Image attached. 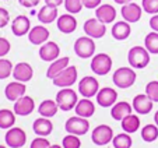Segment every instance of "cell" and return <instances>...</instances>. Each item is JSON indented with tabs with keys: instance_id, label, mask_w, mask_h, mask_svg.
<instances>
[{
	"instance_id": "6da1fadb",
	"label": "cell",
	"mask_w": 158,
	"mask_h": 148,
	"mask_svg": "<svg viewBox=\"0 0 158 148\" xmlns=\"http://www.w3.org/2000/svg\"><path fill=\"white\" fill-rule=\"evenodd\" d=\"M136 78L137 76L134 73V68L131 67H119L118 70H115L114 76H112L114 84L120 89L130 88L136 83Z\"/></svg>"
},
{
	"instance_id": "7a4b0ae2",
	"label": "cell",
	"mask_w": 158,
	"mask_h": 148,
	"mask_svg": "<svg viewBox=\"0 0 158 148\" xmlns=\"http://www.w3.org/2000/svg\"><path fill=\"white\" fill-rule=\"evenodd\" d=\"M150 52L144 46H133L127 53V60L130 67L133 68H144L150 63Z\"/></svg>"
},
{
	"instance_id": "3957f363",
	"label": "cell",
	"mask_w": 158,
	"mask_h": 148,
	"mask_svg": "<svg viewBox=\"0 0 158 148\" xmlns=\"http://www.w3.org/2000/svg\"><path fill=\"white\" fill-rule=\"evenodd\" d=\"M77 102V92L72 88H62L56 94V104L59 106V109L63 110V112H69V110L74 109Z\"/></svg>"
},
{
	"instance_id": "277c9868",
	"label": "cell",
	"mask_w": 158,
	"mask_h": 148,
	"mask_svg": "<svg viewBox=\"0 0 158 148\" xmlns=\"http://www.w3.org/2000/svg\"><path fill=\"white\" fill-rule=\"evenodd\" d=\"M95 42H94L93 38L89 36H80V38L76 39L74 42V52L78 57L81 59H89L93 57L94 53H95Z\"/></svg>"
},
{
	"instance_id": "5b68a950",
	"label": "cell",
	"mask_w": 158,
	"mask_h": 148,
	"mask_svg": "<svg viewBox=\"0 0 158 148\" xmlns=\"http://www.w3.org/2000/svg\"><path fill=\"white\" fill-rule=\"evenodd\" d=\"M66 131L69 134H74V136H84V134L88 133L89 130V123L88 119L81 117V116H72V117L67 119L64 125Z\"/></svg>"
},
{
	"instance_id": "8992f818",
	"label": "cell",
	"mask_w": 158,
	"mask_h": 148,
	"mask_svg": "<svg viewBox=\"0 0 158 148\" xmlns=\"http://www.w3.org/2000/svg\"><path fill=\"white\" fill-rule=\"evenodd\" d=\"M91 70L97 76H106L112 70V57L106 53L94 55L91 59Z\"/></svg>"
},
{
	"instance_id": "52a82bcc",
	"label": "cell",
	"mask_w": 158,
	"mask_h": 148,
	"mask_svg": "<svg viewBox=\"0 0 158 148\" xmlns=\"http://www.w3.org/2000/svg\"><path fill=\"white\" fill-rule=\"evenodd\" d=\"M77 77H78L77 67H76V66H69V67L64 68L56 78H53L52 83H53L55 87H59V88H70L73 84H76Z\"/></svg>"
},
{
	"instance_id": "ba28073f",
	"label": "cell",
	"mask_w": 158,
	"mask_h": 148,
	"mask_svg": "<svg viewBox=\"0 0 158 148\" xmlns=\"http://www.w3.org/2000/svg\"><path fill=\"white\" fill-rule=\"evenodd\" d=\"M84 34L93 39H101L106 34V24L101 23L98 18H88L83 25Z\"/></svg>"
},
{
	"instance_id": "9c48e42d",
	"label": "cell",
	"mask_w": 158,
	"mask_h": 148,
	"mask_svg": "<svg viewBox=\"0 0 158 148\" xmlns=\"http://www.w3.org/2000/svg\"><path fill=\"white\" fill-rule=\"evenodd\" d=\"M4 141L6 145L10 148H23L27 142V133L21 127H14L9 129L4 136Z\"/></svg>"
},
{
	"instance_id": "30bf717a",
	"label": "cell",
	"mask_w": 158,
	"mask_h": 148,
	"mask_svg": "<svg viewBox=\"0 0 158 148\" xmlns=\"http://www.w3.org/2000/svg\"><path fill=\"white\" fill-rule=\"evenodd\" d=\"M114 130L108 125H99L91 133V140L95 145H106L114 140Z\"/></svg>"
},
{
	"instance_id": "8fae6325",
	"label": "cell",
	"mask_w": 158,
	"mask_h": 148,
	"mask_svg": "<svg viewBox=\"0 0 158 148\" xmlns=\"http://www.w3.org/2000/svg\"><path fill=\"white\" fill-rule=\"evenodd\" d=\"M98 91H99V83L93 76H85L78 83V92L84 98H89L91 99L93 97H97Z\"/></svg>"
},
{
	"instance_id": "7c38bea8",
	"label": "cell",
	"mask_w": 158,
	"mask_h": 148,
	"mask_svg": "<svg viewBox=\"0 0 158 148\" xmlns=\"http://www.w3.org/2000/svg\"><path fill=\"white\" fill-rule=\"evenodd\" d=\"M97 102L102 108H112L118 102V92L116 89L110 87H104L97 94Z\"/></svg>"
},
{
	"instance_id": "4fadbf2b",
	"label": "cell",
	"mask_w": 158,
	"mask_h": 148,
	"mask_svg": "<svg viewBox=\"0 0 158 148\" xmlns=\"http://www.w3.org/2000/svg\"><path fill=\"white\" fill-rule=\"evenodd\" d=\"M34 77V68L30 63L27 62H20L14 66L13 68V78L15 81H21V83H28L31 78Z\"/></svg>"
},
{
	"instance_id": "5bb4252c",
	"label": "cell",
	"mask_w": 158,
	"mask_h": 148,
	"mask_svg": "<svg viewBox=\"0 0 158 148\" xmlns=\"http://www.w3.org/2000/svg\"><path fill=\"white\" fill-rule=\"evenodd\" d=\"M60 55V47L56 42H52V41H48L45 42L44 45H41L39 47V57L41 60L44 62H53L59 57Z\"/></svg>"
},
{
	"instance_id": "9a60e30c",
	"label": "cell",
	"mask_w": 158,
	"mask_h": 148,
	"mask_svg": "<svg viewBox=\"0 0 158 148\" xmlns=\"http://www.w3.org/2000/svg\"><path fill=\"white\" fill-rule=\"evenodd\" d=\"M131 106H133L134 112L139 113V115H148V113L152 110L154 102L147 97V94H139L133 98Z\"/></svg>"
},
{
	"instance_id": "2e32d148",
	"label": "cell",
	"mask_w": 158,
	"mask_h": 148,
	"mask_svg": "<svg viewBox=\"0 0 158 148\" xmlns=\"http://www.w3.org/2000/svg\"><path fill=\"white\" fill-rule=\"evenodd\" d=\"M120 14H122L123 20L127 21V23H137V21H140L141 14H143V7L131 2V3L123 4Z\"/></svg>"
},
{
	"instance_id": "e0dca14e",
	"label": "cell",
	"mask_w": 158,
	"mask_h": 148,
	"mask_svg": "<svg viewBox=\"0 0 158 148\" xmlns=\"http://www.w3.org/2000/svg\"><path fill=\"white\" fill-rule=\"evenodd\" d=\"M56 25L57 30L62 34H73L77 30V20H76L74 14L66 13V14H62L57 17Z\"/></svg>"
},
{
	"instance_id": "ac0fdd59",
	"label": "cell",
	"mask_w": 158,
	"mask_h": 148,
	"mask_svg": "<svg viewBox=\"0 0 158 148\" xmlns=\"http://www.w3.org/2000/svg\"><path fill=\"white\" fill-rule=\"evenodd\" d=\"M34 109H35V101L28 95H24L20 99H17L14 102V108H13L14 113L18 116H28L34 112Z\"/></svg>"
},
{
	"instance_id": "d6986e66",
	"label": "cell",
	"mask_w": 158,
	"mask_h": 148,
	"mask_svg": "<svg viewBox=\"0 0 158 148\" xmlns=\"http://www.w3.org/2000/svg\"><path fill=\"white\" fill-rule=\"evenodd\" d=\"M25 91H27V87H25V83H21V81H11L6 85V89H4V95L9 101L15 102L17 99H20L21 97L25 95Z\"/></svg>"
},
{
	"instance_id": "ffe728a7",
	"label": "cell",
	"mask_w": 158,
	"mask_h": 148,
	"mask_svg": "<svg viewBox=\"0 0 158 148\" xmlns=\"http://www.w3.org/2000/svg\"><path fill=\"white\" fill-rule=\"evenodd\" d=\"M30 30H31V21L27 15H17L11 21V32L15 36L28 35Z\"/></svg>"
},
{
	"instance_id": "44dd1931",
	"label": "cell",
	"mask_w": 158,
	"mask_h": 148,
	"mask_svg": "<svg viewBox=\"0 0 158 148\" xmlns=\"http://www.w3.org/2000/svg\"><path fill=\"white\" fill-rule=\"evenodd\" d=\"M49 30L45 28V25H35L28 32V39L32 45H44L49 39Z\"/></svg>"
},
{
	"instance_id": "7402d4cb",
	"label": "cell",
	"mask_w": 158,
	"mask_h": 148,
	"mask_svg": "<svg viewBox=\"0 0 158 148\" xmlns=\"http://www.w3.org/2000/svg\"><path fill=\"white\" fill-rule=\"evenodd\" d=\"M95 18L104 24H112L116 18V10L112 4H101L95 9Z\"/></svg>"
},
{
	"instance_id": "603a6c76",
	"label": "cell",
	"mask_w": 158,
	"mask_h": 148,
	"mask_svg": "<svg viewBox=\"0 0 158 148\" xmlns=\"http://www.w3.org/2000/svg\"><path fill=\"white\" fill-rule=\"evenodd\" d=\"M32 130H34V133L39 137H48L49 134L53 131V123L49 120V117L41 116V117L34 120Z\"/></svg>"
},
{
	"instance_id": "cb8c5ba5",
	"label": "cell",
	"mask_w": 158,
	"mask_h": 148,
	"mask_svg": "<svg viewBox=\"0 0 158 148\" xmlns=\"http://www.w3.org/2000/svg\"><path fill=\"white\" fill-rule=\"evenodd\" d=\"M69 63H70V57L69 56L57 57V59L53 60V62L51 63V66L48 67V70H46V77L51 78V80L56 78L57 76L64 70V68L69 67Z\"/></svg>"
},
{
	"instance_id": "d4e9b609",
	"label": "cell",
	"mask_w": 158,
	"mask_h": 148,
	"mask_svg": "<svg viewBox=\"0 0 158 148\" xmlns=\"http://www.w3.org/2000/svg\"><path fill=\"white\" fill-rule=\"evenodd\" d=\"M130 113H133V106L126 101L116 102V104L112 106V109H110V116H112V119L118 120V121H122L123 119L127 115H130Z\"/></svg>"
},
{
	"instance_id": "484cf974",
	"label": "cell",
	"mask_w": 158,
	"mask_h": 148,
	"mask_svg": "<svg viewBox=\"0 0 158 148\" xmlns=\"http://www.w3.org/2000/svg\"><path fill=\"white\" fill-rule=\"evenodd\" d=\"M130 34H131V27L130 23H127V21L122 20L112 25V36L116 41H126L130 36Z\"/></svg>"
},
{
	"instance_id": "4316f807",
	"label": "cell",
	"mask_w": 158,
	"mask_h": 148,
	"mask_svg": "<svg viewBox=\"0 0 158 148\" xmlns=\"http://www.w3.org/2000/svg\"><path fill=\"white\" fill-rule=\"evenodd\" d=\"M74 112L77 116L88 119L95 113V105L93 101H89V98H83V99H78L77 105L74 108Z\"/></svg>"
},
{
	"instance_id": "83f0119b",
	"label": "cell",
	"mask_w": 158,
	"mask_h": 148,
	"mask_svg": "<svg viewBox=\"0 0 158 148\" xmlns=\"http://www.w3.org/2000/svg\"><path fill=\"white\" fill-rule=\"evenodd\" d=\"M36 17H38L39 23L42 24H52L57 20V7L55 6H49V4H45L38 13H36Z\"/></svg>"
},
{
	"instance_id": "f1b7e54d",
	"label": "cell",
	"mask_w": 158,
	"mask_h": 148,
	"mask_svg": "<svg viewBox=\"0 0 158 148\" xmlns=\"http://www.w3.org/2000/svg\"><path fill=\"white\" fill-rule=\"evenodd\" d=\"M57 110H59V106H57L56 101H53V99H45L38 106L39 115L44 116V117H49V119L53 117L57 113Z\"/></svg>"
},
{
	"instance_id": "f546056e",
	"label": "cell",
	"mask_w": 158,
	"mask_h": 148,
	"mask_svg": "<svg viewBox=\"0 0 158 148\" xmlns=\"http://www.w3.org/2000/svg\"><path fill=\"white\" fill-rule=\"evenodd\" d=\"M120 125H122V129H123L125 133L133 134V133H136V131L140 129V119H139L137 115L130 113V115H127L125 119H123Z\"/></svg>"
},
{
	"instance_id": "4dcf8cb0",
	"label": "cell",
	"mask_w": 158,
	"mask_h": 148,
	"mask_svg": "<svg viewBox=\"0 0 158 148\" xmlns=\"http://www.w3.org/2000/svg\"><path fill=\"white\" fill-rule=\"evenodd\" d=\"M15 123V113L10 109H0V129L9 130Z\"/></svg>"
},
{
	"instance_id": "1f68e13d",
	"label": "cell",
	"mask_w": 158,
	"mask_h": 148,
	"mask_svg": "<svg viewBox=\"0 0 158 148\" xmlns=\"http://www.w3.org/2000/svg\"><path fill=\"white\" fill-rule=\"evenodd\" d=\"M144 47L151 55H158V32L152 31V32L147 34L144 38Z\"/></svg>"
},
{
	"instance_id": "d6a6232c",
	"label": "cell",
	"mask_w": 158,
	"mask_h": 148,
	"mask_svg": "<svg viewBox=\"0 0 158 148\" xmlns=\"http://www.w3.org/2000/svg\"><path fill=\"white\" fill-rule=\"evenodd\" d=\"M133 140H131L130 134L127 133H122V134H116L112 140V145L114 148H131Z\"/></svg>"
},
{
	"instance_id": "836d02e7",
	"label": "cell",
	"mask_w": 158,
	"mask_h": 148,
	"mask_svg": "<svg viewBox=\"0 0 158 148\" xmlns=\"http://www.w3.org/2000/svg\"><path fill=\"white\" fill-rule=\"evenodd\" d=\"M141 138L146 142H152L158 138V126L157 125H146L141 129Z\"/></svg>"
},
{
	"instance_id": "e575fe53",
	"label": "cell",
	"mask_w": 158,
	"mask_h": 148,
	"mask_svg": "<svg viewBox=\"0 0 158 148\" xmlns=\"http://www.w3.org/2000/svg\"><path fill=\"white\" fill-rule=\"evenodd\" d=\"M13 63L6 57H0V80H6L13 74Z\"/></svg>"
},
{
	"instance_id": "d590c367",
	"label": "cell",
	"mask_w": 158,
	"mask_h": 148,
	"mask_svg": "<svg viewBox=\"0 0 158 148\" xmlns=\"http://www.w3.org/2000/svg\"><path fill=\"white\" fill-rule=\"evenodd\" d=\"M64 9L70 14H78L83 10V0H64Z\"/></svg>"
},
{
	"instance_id": "8d00e7d4",
	"label": "cell",
	"mask_w": 158,
	"mask_h": 148,
	"mask_svg": "<svg viewBox=\"0 0 158 148\" xmlns=\"http://www.w3.org/2000/svg\"><path fill=\"white\" fill-rule=\"evenodd\" d=\"M62 147L63 148H80L81 147V140L78 138V136L67 133V136H66L62 141Z\"/></svg>"
},
{
	"instance_id": "74e56055",
	"label": "cell",
	"mask_w": 158,
	"mask_h": 148,
	"mask_svg": "<svg viewBox=\"0 0 158 148\" xmlns=\"http://www.w3.org/2000/svg\"><path fill=\"white\" fill-rule=\"evenodd\" d=\"M146 94L152 102H158V81L152 80L146 85Z\"/></svg>"
},
{
	"instance_id": "f35d334b",
	"label": "cell",
	"mask_w": 158,
	"mask_h": 148,
	"mask_svg": "<svg viewBox=\"0 0 158 148\" xmlns=\"http://www.w3.org/2000/svg\"><path fill=\"white\" fill-rule=\"evenodd\" d=\"M141 7L148 14H158V0H141Z\"/></svg>"
},
{
	"instance_id": "ab89813d",
	"label": "cell",
	"mask_w": 158,
	"mask_h": 148,
	"mask_svg": "<svg viewBox=\"0 0 158 148\" xmlns=\"http://www.w3.org/2000/svg\"><path fill=\"white\" fill-rule=\"evenodd\" d=\"M49 147H51L49 140L46 137H39V136L36 138H34L30 145V148H49Z\"/></svg>"
},
{
	"instance_id": "60d3db41",
	"label": "cell",
	"mask_w": 158,
	"mask_h": 148,
	"mask_svg": "<svg viewBox=\"0 0 158 148\" xmlns=\"http://www.w3.org/2000/svg\"><path fill=\"white\" fill-rule=\"evenodd\" d=\"M10 49H11V45H10L9 39L0 36V57H4L9 55Z\"/></svg>"
},
{
	"instance_id": "b9f144b4",
	"label": "cell",
	"mask_w": 158,
	"mask_h": 148,
	"mask_svg": "<svg viewBox=\"0 0 158 148\" xmlns=\"http://www.w3.org/2000/svg\"><path fill=\"white\" fill-rule=\"evenodd\" d=\"M10 23V13L4 7H0V28H4Z\"/></svg>"
},
{
	"instance_id": "7bdbcfd3",
	"label": "cell",
	"mask_w": 158,
	"mask_h": 148,
	"mask_svg": "<svg viewBox=\"0 0 158 148\" xmlns=\"http://www.w3.org/2000/svg\"><path fill=\"white\" fill-rule=\"evenodd\" d=\"M41 0H18V3L21 4L23 7H27V9H34L39 4Z\"/></svg>"
},
{
	"instance_id": "ee69618b",
	"label": "cell",
	"mask_w": 158,
	"mask_h": 148,
	"mask_svg": "<svg viewBox=\"0 0 158 148\" xmlns=\"http://www.w3.org/2000/svg\"><path fill=\"white\" fill-rule=\"evenodd\" d=\"M102 3V0H83V4L85 9H97Z\"/></svg>"
},
{
	"instance_id": "f6af8a7d",
	"label": "cell",
	"mask_w": 158,
	"mask_h": 148,
	"mask_svg": "<svg viewBox=\"0 0 158 148\" xmlns=\"http://www.w3.org/2000/svg\"><path fill=\"white\" fill-rule=\"evenodd\" d=\"M150 27H151L152 31L158 32V14H154L150 18Z\"/></svg>"
},
{
	"instance_id": "bcb514c9",
	"label": "cell",
	"mask_w": 158,
	"mask_h": 148,
	"mask_svg": "<svg viewBox=\"0 0 158 148\" xmlns=\"http://www.w3.org/2000/svg\"><path fill=\"white\" fill-rule=\"evenodd\" d=\"M64 3V0H45V4H49V6H55L59 7L60 4Z\"/></svg>"
},
{
	"instance_id": "7dc6e473",
	"label": "cell",
	"mask_w": 158,
	"mask_h": 148,
	"mask_svg": "<svg viewBox=\"0 0 158 148\" xmlns=\"http://www.w3.org/2000/svg\"><path fill=\"white\" fill-rule=\"evenodd\" d=\"M115 3H118V4H120V6H123V4H127V3H131L133 0H114Z\"/></svg>"
},
{
	"instance_id": "c3c4849f",
	"label": "cell",
	"mask_w": 158,
	"mask_h": 148,
	"mask_svg": "<svg viewBox=\"0 0 158 148\" xmlns=\"http://www.w3.org/2000/svg\"><path fill=\"white\" fill-rule=\"evenodd\" d=\"M154 121H155V125L158 126V110L155 112V115H154Z\"/></svg>"
},
{
	"instance_id": "681fc988",
	"label": "cell",
	"mask_w": 158,
	"mask_h": 148,
	"mask_svg": "<svg viewBox=\"0 0 158 148\" xmlns=\"http://www.w3.org/2000/svg\"><path fill=\"white\" fill-rule=\"evenodd\" d=\"M49 148H63V147H62V145H57V144H53V145L51 144V147H49Z\"/></svg>"
},
{
	"instance_id": "f907efd6",
	"label": "cell",
	"mask_w": 158,
	"mask_h": 148,
	"mask_svg": "<svg viewBox=\"0 0 158 148\" xmlns=\"http://www.w3.org/2000/svg\"><path fill=\"white\" fill-rule=\"evenodd\" d=\"M0 148H7V147H6V145H0Z\"/></svg>"
}]
</instances>
